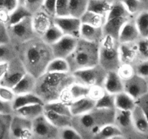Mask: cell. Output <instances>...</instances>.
Listing matches in <instances>:
<instances>
[{
    "mask_svg": "<svg viewBox=\"0 0 148 139\" xmlns=\"http://www.w3.org/2000/svg\"><path fill=\"white\" fill-rule=\"evenodd\" d=\"M16 47L18 57L27 72L36 78L46 72L48 65L54 57L50 45L40 36H36Z\"/></svg>",
    "mask_w": 148,
    "mask_h": 139,
    "instance_id": "6da1fadb",
    "label": "cell"
},
{
    "mask_svg": "<svg viewBox=\"0 0 148 139\" xmlns=\"http://www.w3.org/2000/svg\"><path fill=\"white\" fill-rule=\"evenodd\" d=\"M76 82L71 72H45L36 78L34 93L43 104L60 100L64 92Z\"/></svg>",
    "mask_w": 148,
    "mask_h": 139,
    "instance_id": "7a4b0ae2",
    "label": "cell"
},
{
    "mask_svg": "<svg viewBox=\"0 0 148 139\" xmlns=\"http://www.w3.org/2000/svg\"><path fill=\"white\" fill-rule=\"evenodd\" d=\"M115 109L95 107L79 115L72 116V126L78 132L82 139H93L97 132L109 123H114Z\"/></svg>",
    "mask_w": 148,
    "mask_h": 139,
    "instance_id": "3957f363",
    "label": "cell"
},
{
    "mask_svg": "<svg viewBox=\"0 0 148 139\" xmlns=\"http://www.w3.org/2000/svg\"><path fill=\"white\" fill-rule=\"evenodd\" d=\"M71 72L99 64V43L79 38L76 46L66 58Z\"/></svg>",
    "mask_w": 148,
    "mask_h": 139,
    "instance_id": "277c9868",
    "label": "cell"
},
{
    "mask_svg": "<svg viewBox=\"0 0 148 139\" xmlns=\"http://www.w3.org/2000/svg\"><path fill=\"white\" fill-rule=\"evenodd\" d=\"M118 39L104 35L99 43V65L107 72L116 71L121 65Z\"/></svg>",
    "mask_w": 148,
    "mask_h": 139,
    "instance_id": "5b68a950",
    "label": "cell"
},
{
    "mask_svg": "<svg viewBox=\"0 0 148 139\" xmlns=\"http://www.w3.org/2000/svg\"><path fill=\"white\" fill-rule=\"evenodd\" d=\"M31 17L7 26L9 41L15 46L38 36L33 29Z\"/></svg>",
    "mask_w": 148,
    "mask_h": 139,
    "instance_id": "8992f818",
    "label": "cell"
},
{
    "mask_svg": "<svg viewBox=\"0 0 148 139\" xmlns=\"http://www.w3.org/2000/svg\"><path fill=\"white\" fill-rule=\"evenodd\" d=\"M107 71L98 65L90 67L84 68L72 72L76 82L88 87L100 85L103 86Z\"/></svg>",
    "mask_w": 148,
    "mask_h": 139,
    "instance_id": "52a82bcc",
    "label": "cell"
},
{
    "mask_svg": "<svg viewBox=\"0 0 148 139\" xmlns=\"http://www.w3.org/2000/svg\"><path fill=\"white\" fill-rule=\"evenodd\" d=\"M9 133L10 138H33L32 120L14 113L10 120Z\"/></svg>",
    "mask_w": 148,
    "mask_h": 139,
    "instance_id": "ba28073f",
    "label": "cell"
},
{
    "mask_svg": "<svg viewBox=\"0 0 148 139\" xmlns=\"http://www.w3.org/2000/svg\"><path fill=\"white\" fill-rule=\"evenodd\" d=\"M33 138L56 139L58 138L59 128L55 127L44 116V114L32 120Z\"/></svg>",
    "mask_w": 148,
    "mask_h": 139,
    "instance_id": "9c48e42d",
    "label": "cell"
},
{
    "mask_svg": "<svg viewBox=\"0 0 148 139\" xmlns=\"http://www.w3.org/2000/svg\"><path fill=\"white\" fill-rule=\"evenodd\" d=\"M25 68L18 56L8 62L7 72L0 83V85L12 88L26 74Z\"/></svg>",
    "mask_w": 148,
    "mask_h": 139,
    "instance_id": "30bf717a",
    "label": "cell"
},
{
    "mask_svg": "<svg viewBox=\"0 0 148 139\" xmlns=\"http://www.w3.org/2000/svg\"><path fill=\"white\" fill-rule=\"evenodd\" d=\"M53 23L59 28L64 35L79 39L82 22L80 18L72 16H56Z\"/></svg>",
    "mask_w": 148,
    "mask_h": 139,
    "instance_id": "8fae6325",
    "label": "cell"
},
{
    "mask_svg": "<svg viewBox=\"0 0 148 139\" xmlns=\"http://www.w3.org/2000/svg\"><path fill=\"white\" fill-rule=\"evenodd\" d=\"M124 81V91L137 101L138 98L148 93L147 79L137 74Z\"/></svg>",
    "mask_w": 148,
    "mask_h": 139,
    "instance_id": "7c38bea8",
    "label": "cell"
},
{
    "mask_svg": "<svg viewBox=\"0 0 148 139\" xmlns=\"http://www.w3.org/2000/svg\"><path fill=\"white\" fill-rule=\"evenodd\" d=\"M132 111L115 109L114 123L121 130L124 138L132 137V133H137L133 125Z\"/></svg>",
    "mask_w": 148,
    "mask_h": 139,
    "instance_id": "4fadbf2b",
    "label": "cell"
},
{
    "mask_svg": "<svg viewBox=\"0 0 148 139\" xmlns=\"http://www.w3.org/2000/svg\"><path fill=\"white\" fill-rule=\"evenodd\" d=\"M78 39L64 35L59 41L51 45L54 57L66 59L76 46Z\"/></svg>",
    "mask_w": 148,
    "mask_h": 139,
    "instance_id": "5bb4252c",
    "label": "cell"
},
{
    "mask_svg": "<svg viewBox=\"0 0 148 139\" xmlns=\"http://www.w3.org/2000/svg\"><path fill=\"white\" fill-rule=\"evenodd\" d=\"M31 20L33 29L36 35L40 37L44 34L45 32L53 23V17L49 15L42 9L32 14Z\"/></svg>",
    "mask_w": 148,
    "mask_h": 139,
    "instance_id": "9a60e30c",
    "label": "cell"
},
{
    "mask_svg": "<svg viewBox=\"0 0 148 139\" xmlns=\"http://www.w3.org/2000/svg\"><path fill=\"white\" fill-rule=\"evenodd\" d=\"M89 90L90 87L79 83L75 82L69 85L67 89L64 92L60 100L69 104V103L73 101L74 100L88 96Z\"/></svg>",
    "mask_w": 148,
    "mask_h": 139,
    "instance_id": "2e32d148",
    "label": "cell"
},
{
    "mask_svg": "<svg viewBox=\"0 0 148 139\" xmlns=\"http://www.w3.org/2000/svg\"><path fill=\"white\" fill-rule=\"evenodd\" d=\"M119 55L121 63L134 65L140 58L137 43H124L119 45Z\"/></svg>",
    "mask_w": 148,
    "mask_h": 139,
    "instance_id": "e0dca14e",
    "label": "cell"
},
{
    "mask_svg": "<svg viewBox=\"0 0 148 139\" xmlns=\"http://www.w3.org/2000/svg\"><path fill=\"white\" fill-rule=\"evenodd\" d=\"M141 38L134 23V17L130 19L121 28L118 37L120 43L136 42Z\"/></svg>",
    "mask_w": 148,
    "mask_h": 139,
    "instance_id": "ac0fdd59",
    "label": "cell"
},
{
    "mask_svg": "<svg viewBox=\"0 0 148 139\" xmlns=\"http://www.w3.org/2000/svg\"><path fill=\"white\" fill-rule=\"evenodd\" d=\"M131 18H127V17H108V18H106L105 23L103 25L104 35L110 36L114 39H118L119 35L122 27Z\"/></svg>",
    "mask_w": 148,
    "mask_h": 139,
    "instance_id": "d6986e66",
    "label": "cell"
},
{
    "mask_svg": "<svg viewBox=\"0 0 148 139\" xmlns=\"http://www.w3.org/2000/svg\"><path fill=\"white\" fill-rule=\"evenodd\" d=\"M95 103L96 101L88 96L74 100L69 104L72 116L79 115L90 111L95 107Z\"/></svg>",
    "mask_w": 148,
    "mask_h": 139,
    "instance_id": "ffe728a7",
    "label": "cell"
},
{
    "mask_svg": "<svg viewBox=\"0 0 148 139\" xmlns=\"http://www.w3.org/2000/svg\"><path fill=\"white\" fill-rule=\"evenodd\" d=\"M103 88L106 92L116 95L124 91V81L116 71H108L106 77Z\"/></svg>",
    "mask_w": 148,
    "mask_h": 139,
    "instance_id": "44dd1931",
    "label": "cell"
},
{
    "mask_svg": "<svg viewBox=\"0 0 148 139\" xmlns=\"http://www.w3.org/2000/svg\"><path fill=\"white\" fill-rule=\"evenodd\" d=\"M104 36L103 27H95L82 23L79 38L88 41L100 43Z\"/></svg>",
    "mask_w": 148,
    "mask_h": 139,
    "instance_id": "7402d4cb",
    "label": "cell"
},
{
    "mask_svg": "<svg viewBox=\"0 0 148 139\" xmlns=\"http://www.w3.org/2000/svg\"><path fill=\"white\" fill-rule=\"evenodd\" d=\"M36 78L31 74L26 72L25 75L12 88L16 95L34 92Z\"/></svg>",
    "mask_w": 148,
    "mask_h": 139,
    "instance_id": "603a6c76",
    "label": "cell"
},
{
    "mask_svg": "<svg viewBox=\"0 0 148 139\" xmlns=\"http://www.w3.org/2000/svg\"><path fill=\"white\" fill-rule=\"evenodd\" d=\"M44 112V104H34L25 106L14 109V114L24 117L28 120H33L36 117L43 114Z\"/></svg>",
    "mask_w": 148,
    "mask_h": 139,
    "instance_id": "cb8c5ba5",
    "label": "cell"
},
{
    "mask_svg": "<svg viewBox=\"0 0 148 139\" xmlns=\"http://www.w3.org/2000/svg\"><path fill=\"white\" fill-rule=\"evenodd\" d=\"M132 112L133 125L137 133L141 135H147L148 120L141 109L137 105Z\"/></svg>",
    "mask_w": 148,
    "mask_h": 139,
    "instance_id": "d4e9b609",
    "label": "cell"
},
{
    "mask_svg": "<svg viewBox=\"0 0 148 139\" xmlns=\"http://www.w3.org/2000/svg\"><path fill=\"white\" fill-rule=\"evenodd\" d=\"M43 114L48 119V120L57 128L72 126V116L65 115L46 109H44Z\"/></svg>",
    "mask_w": 148,
    "mask_h": 139,
    "instance_id": "484cf974",
    "label": "cell"
},
{
    "mask_svg": "<svg viewBox=\"0 0 148 139\" xmlns=\"http://www.w3.org/2000/svg\"><path fill=\"white\" fill-rule=\"evenodd\" d=\"M112 138H124L121 131L114 123H109L104 125L93 137V139Z\"/></svg>",
    "mask_w": 148,
    "mask_h": 139,
    "instance_id": "4316f807",
    "label": "cell"
},
{
    "mask_svg": "<svg viewBox=\"0 0 148 139\" xmlns=\"http://www.w3.org/2000/svg\"><path fill=\"white\" fill-rule=\"evenodd\" d=\"M137 106V102L130 94L124 91L115 95V108L121 110L132 111Z\"/></svg>",
    "mask_w": 148,
    "mask_h": 139,
    "instance_id": "83f0119b",
    "label": "cell"
},
{
    "mask_svg": "<svg viewBox=\"0 0 148 139\" xmlns=\"http://www.w3.org/2000/svg\"><path fill=\"white\" fill-rule=\"evenodd\" d=\"M34 104H44L41 99L34 92L16 95L14 101H12V106L14 109Z\"/></svg>",
    "mask_w": 148,
    "mask_h": 139,
    "instance_id": "f1b7e54d",
    "label": "cell"
},
{
    "mask_svg": "<svg viewBox=\"0 0 148 139\" xmlns=\"http://www.w3.org/2000/svg\"><path fill=\"white\" fill-rule=\"evenodd\" d=\"M114 0H89L88 10L107 17Z\"/></svg>",
    "mask_w": 148,
    "mask_h": 139,
    "instance_id": "f546056e",
    "label": "cell"
},
{
    "mask_svg": "<svg viewBox=\"0 0 148 139\" xmlns=\"http://www.w3.org/2000/svg\"><path fill=\"white\" fill-rule=\"evenodd\" d=\"M82 23L95 27H103L106 20V17L94 12L87 10L80 17Z\"/></svg>",
    "mask_w": 148,
    "mask_h": 139,
    "instance_id": "4dcf8cb0",
    "label": "cell"
},
{
    "mask_svg": "<svg viewBox=\"0 0 148 139\" xmlns=\"http://www.w3.org/2000/svg\"><path fill=\"white\" fill-rule=\"evenodd\" d=\"M136 27L141 38L148 37V10H143L134 17Z\"/></svg>",
    "mask_w": 148,
    "mask_h": 139,
    "instance_id": "1f68e13d",
    "label": "cell"
},
{
    "mask_svg": "<svg viewBox=\"0 0 148 139\" xmlns=\"http://www.w3.org/2000/svg\"><path fill=\"white\" fill-rule=\"evenodd\" d=\"M18 56L17 49L10 41L0 43V62H10Z\"/></svg>",
    "mask_w": 148,
    "mask_h": 139,
    "instance_id": "d6a6232c",
    "label": "cell"
},
{
    "mask_svg": "<svg viewBox=\"0 0 148 139\" xmlns=\"http://www.w3.org/2000/svg\"><path fill=\"white\" fill-rule=\"evenodd\" d=\"M89 0H69V15L80 18L88 10Z\"/></svg>",
    "mask_w": 148,
    "mask_h": 139,
    "instance_id": "836d02e7",
    "label": "cell"
},
{
    "mask_svg": "<svg viewBox=\"0 0 148 139\" xmlns=\"http://www.w3.org/2000/svg\"><path fill=\"white\" fill-rule=\"evenodd\" d=\"M63 36L64 34L62 30L56 25L54 24V23H53L49 27V28L45 32L44 34L41 36V39L47 44L51 46L56 43L57 41H59Z\"/></svg>",
    "mask_w": 148,
    "mask_h": 139,
    "instance_id": "e575fe53",
    "label": "cell"
},
{
    "mask_svg": "<svg viewBox=\"0 0 148 139\" xmlns=\"http://www.w3.org/2000/svg\"><path fill=\"white\" fill-rule=\"evenodd\" d=\"M46 72H70L68 62L66 59L53 57L48 65Z\"/></svg>",
    "mask_w": 148,
    "mask_h": 139,
    "instance_id": "d590c367",
    "label": "cell"
},
{
    "mask_svg": "<svg viewBox=\"0 0 148 139\" xmlns=\"http://www.w3.org/2000/svg\"><path fill=\"white\" fill-rule=\"evenodd\" d=\"M44 109L50 110V111L65 114V115L72 116L69 104L61 101V100H57V101L44 104Z\"/></svg>",
    "mask_w": 148,
    "mask_h": 139,
    "instance_id": "8d00e7d4",
    "label": "cell"
},
{
    "mask_svg": "<svg viewBox=\"0 0 148 139\" xmlns=\"http://www.w3.org/2000/svg\"><path fill=\"white\" fill-rule=\"evenodd\" d=\"M30 16H32V14L28 10L24 5L19 4L12 12L10 13V21L8 25L18 23Z\"/></svg>",
    "mask_w": 148,
    "mask_h": 139,
    "instance_id": "74e56055",
    "label": "cell"
},
{
    "mask_svg": "<svg viewBox=\"0 0 148 139\" xmlns=\"http://www.w3.org/2000/svg\"><path fill=\"white\" fill-rule=\"evenodd\" d=\"M132 15L124 5L119 0H114L106 18L108 17H127L131 18Z\"/></svg>",
    "mask_w": 148,
    "mask_h": 139,
    "instance_id": "f35d334b",
    "label": "cell"
},
{
    "mask_svg": "<svg viewBox=\"0 0 148 139\" xmlns=\"http://www.w3.org/2000/svg\"><path fill=\"white\" fill-rule=\"evenodd\" d=\"M95 107L103 109H116L115 94H110L106 91L103 96L96 101Z\"/></svg>",
    "mask_w": 148,
    "mask_h": 139,
    "instance_id": "ab89813d",
    "label": "cell"
},
{
    "mask_svg": "<svg viewBox=\"0 0 148 139\" xmlns=\"http://www.w3.org/2000/svg\"><path fill=\"white\" fill-rule=\"evenodd\" d=\"M132 16L143 10V3L141 0H119Z\"/></svg>",
    "mask_w": 148,
    "mask_h": 139,
    "instance_id": "60d3db41",
    "label": "cell"
},
{
    "mask_svg": "<svg viewBox=\"0 0 148 139\" xmlns=\"http://www.w3.org/2000/svg\"><path fill=\"white\" fill-rule=\"evenodd\" d=\"M11 115L0 114V139L10 138V124Z\"/></svg>",
    "mask_w": 148,
    "mask_h": 139,
    "instance_id": "b9f144b4",
    "label": "cell"
},
{
    "mask_svg": "<svg viewBox=\"0 0 148 139\" xmlns=\"http://www.w3.org/2000/svg\"><path fill=\"white\" fill-rule=\"evenodd\" d=\"M58 138L62 139H82L78 132L72 126L59 128Z\"/></svg>",
    "mask_w": 148,
    "mask_h": 139,
    "instance_id": "7bdbcfd3",
    "label": "cell"
},
{
    "mask_svg": "<svg viewBox=\"0 0 148 139\" xmlns=\"http://www.w3.org/2000/svg\"><path fill=\"white\" fill-rule=\"evenodd\" d=\"M116 72L123 81L132 78L136 73L134 65L125 63H121L120 65L116 70Z\"/></svg>",
    "mask_w": 148,
    "mask_h": 139,
    "instance_id": "ee69618b",
    "label": "cell"
},
{
    "mask_svg": "<svg viewBox=\"0 0 148 139\" xmlns=\"http://www.w3.org/2000/svg\"><path fill=\"white\" fill-rule=\"evenodd\" d=\"M136 74L148 79V58L139 61L134 65Z\"/></svg>",
    "mask_w": 148,
    "mask_h": 139,
    "instance_id": "f6af8a7d",
    "label": "cell"
},
{
    "mask_svg": "<svg viewBox=\"0 0 148 139\" xmlns=\"http://www.w3.org/2000/svg\"><path fill=\"white\" fill-rule=\"evenodd\" d=\"M137 46V49L139 52L140 58L145 59L148 58V37L140 38L138 41H136ZM142 59V60H143Z\"/></svg>",
    "mask_w": 148,
    "mask_h": 139,
    "instance_id": "bcb514c9",
    "label": "cell"
},
{
    "mask_svg": "<svg viewBox=\"0 0 148 139\" xmlns=\"http://www.w3.org/2000/svg\"><path fill=\"white\" fill-rule=\"evenodd\" d=\"M69 0H56V16L69 15Z\"/></svg>",
    "mask_w": 148,
    "mask_h": 139,
    "instance_id": "7dc6e473",
    "label": "cell"
},
{
    "mask_svg": "<svg viewBox=\"0 0 148 139\" xmlns=\"http://www.w3.org/2000/svg\"><path fill=\"white\" fill-rule=\"evenodd\" d=\"M16 94L12 88L4 86V85H0V98L1 99L12 102Z\"/></svg>",
    "mask_w": 148,
    "mask_h": 139,
    "instance_id": "c3c4849f",
    "label": "cell"
},
{
    "mask_svg": "<svg viewBox=\"0 0 148 139\" xmlns=\"http://www.w3.org/2000/svg\"><path fill=\"white\" fill-rule=\"evenodd\" d=\"M44 1L45 0H26L24 6L33 14L41 9Z\"/></svg>",
    "mask_w": 148,
    "mask_h": 139,
    "instance_id": "681fc988",
    "label": "cell"
},
{
    "mask_svg": "<svg viewBox=\"0 0 148 139\" xmlns=\"http://www.w3.org/2000/svg\"><path fill=\"white\" fill-rule=\"evenodd\" d=\"M56 0H45L41 9L49 15L54 18L56 17Z\"/></svg>",
    "mask_w": 148,
    "mask_h": 139,
    "instance_id": "f907efd6",
    "label": "cell"
},
{
    "mask_svg": "<svg viewBox=\"0 0 148 139\" xmlns=\"http://www.w3.org/2000/svg\"><path fill=\"white\" fill-rule=\"evenodd\" d=\"M106 93L105 88L103 86H100V85H95V86L90 87L89 93H88V96L90 97L92 99L95 100V101L101 98Z\"/></svg>",
    "mask_w": 148,
    "mask_h": 139,
    "instance_id": "816d5d0a",
    "label": "cell"
},
{
    "mask_svg": "<svg viewBox=\"0 0 148 139\" xmlns=\"http://www.w3.org/2000/svg\"><path fill=\"white\" fill-rule=\"evenodd\" d=\"M14 109L13 108L12 102L4 101L0 98V114L11 115L14 114Z\"/></svg>",
    "mask_w": 148,
    "mask_h": 139,
    "instance_id": "f5cc1de1",
    "label": "cell"
},
{
    "mask_svg": "<svg viewBox=\"0 0 148 139\" xmlns=\"http://www.w3.org/2000/svg\"><path fill=\"white\" fill-rule=\"evenodd\" d=\"M136 102H137V105L141 109L148 120V93L138 98Z\"/></svg>",
    "mask_w": 148,
    "mask_h": 139,
    "instance_id": "db71d44e",
    "label": "cell"
},
{
    "mask_svg": "<svg viewBox=\"0 0 148 139\" xmlns=\"http://www.w3.org/2000/svg\"><path fill=\"white\" fill-rule=\"evenodd\" d=\"M9 41L7 25L0 22V43Z\"/></svg>",
    "mask_w": 148,
    "mask_h": 139,
    "instance_id": "11a10c76",
    "label": "cell"
},
{
    "mask_svg": "<svg viewBox=\"0 0 148 139\" xmlns=\"http://www.w3.org/2000/svg\"><path fill=\"white\" fill-rule=\"evenodd\" d=\"M18 5V0H4V8L10 13Z\"/></svg>",
    "mask_w": 148,
    "mask_h": 139,
    "instance_id": "9f6ffc18",
    "label": "cell"
},
{
    "mask_svg": "<svg viewBox=\"0 0 148 139\" xmlns=\"http://www.w3.org/2000/svg\"><path fill=\"white\" fill-rule=\"evenodd\" d=\"M10 21V12L4 8L0 9V22L8 26Z\"/></svg>",
    "mask_w": 148,
    "mask_h": 139,
    "instance_id": "6f0895ef",
    "label": "cell"
},
{
    "mask_svg": "<svg viewBox=\"0 0 148 139\" xmlns=\"http://www.w3.org/2000/svg\"><path fill=\"white\" fill-rule=\"evenodd\" d=\"M7 67H8L7 62H0V83L7 72Z\"/></svg>",
    "mask_w": 148,
    "mask_h": 139,
    "instance_id": "680465c9",
    "label": "cell"
},
{
    "mask_svg": "<svg viewBox=\"0 0 148 139\" xmlns=\"http://www.w3.org/2000/svg\"><path fill=\"white\" fill-rule=\"evenodd\" d=\"M4 8V0H0V9Z\"/></svg>",
    "mask_w": 148,
    "mask_h": 139,
    "instance_id": "91938a15",
    "label": "cell"
},
{
    "mask_svg": "<svg viewBox=\"0 0 148 139\" xmlns=\"http://www.w3.org/2000/svg\"><path fill=\"white\" fill-rule=\"evenodd\" d=\"M25 1H26V0H18L19 4H21V5H24Z\"/></svg>",
    "mask_w": 148,
    "mask_h": 139,
    "instance_id": "94428289",
    "label": "cell"
},
{
    "mask_svg": "<svg viewBox=\"0 0 148 139\" xmlns=\"http://www.w3.org/2000/svg\"><path fill=\"white\" fill-rule=\"evenodd\" d=\"M141 1H143V0H141Z\"/></svg>",
    "mask_w": 148,
    "mask_h": 139,
    "instance_id": "6125c7cd",
    "label": "cell"
}]
</instances>
